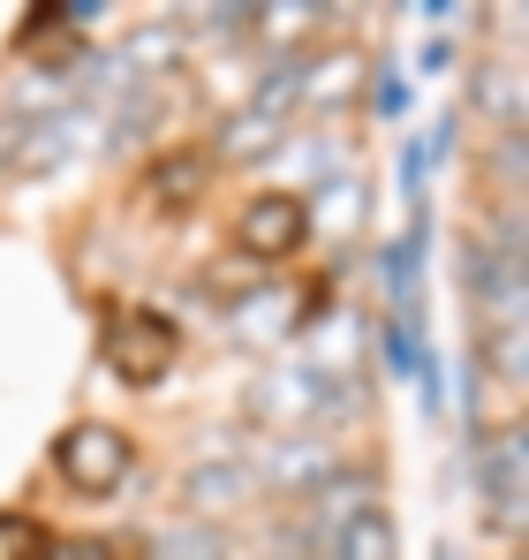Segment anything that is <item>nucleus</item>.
Masks as SVG:
<instances>
[{
  "instance_id": "nucleus-1",
  "label": "nucleus",
  "mask_w": 529,
  "mask_h": 560,
  "mask_svg": "<svg viewBox=\"0 0 529 560\" xmlns=\"http://www.w3.org/2000/svg\"><path fill=\"white\" fill-rule=\"evenodd\" d=\"M355 401H363V378H341V372H318L310 357H272L258 378H250V394H243V417L272 432V440H287V432H326V424H341Z\"/></svg>"
},
{
  "instance_id": "nucleus-2",
  "label": "nucleus",
  "mask_w": 529,
  "mask_h": 560,
  "mask_svg": "<svg viewBox=\"0 0 529 560\" xmlns=\"http://www.w3.org/2000/svg\"><path fill=\"white\" fill-rule=\"evenodd\" d=\"M129 469H137V440L121 424H106V417H77L54 440V477L69 492H84V500H114L129 485Z\"/></svg>"
},
{
  "instance_id": "nucleus-3",
  "label": "nucleus",
  "mask_w": 529,
  "mask_h": 560,
  "mask_svg": "<svg viewBox=\"0 0 529 560\" xmlns=\"http://www.w3.org/2000/svg\"><path fill=\"white\" fill-rule=\"evenodd\" d=\"M181 357V334L167 311H152V303H129V311H114L106 318V372L121 378V386H137V394H152L160 378L175 372Z\"/></svg>"
},
{
  "instance_id": "nucleus-4",
  "label": "nucleus",
  "mask_w": 529,
  "mask_h": 560,
  "mask_svg": "<svg viewBox=\"0 0 529 560\" xmlns=\"http://www.w3.org/2000/svg\"><path fill=\"white\" fill-rule=\"evenodd\" d=\"M522 469H529V447H522V424L507 417L499 432H477L469 440V485H477V508L492 515V530H522Z\"/></svg>"
},
{
  "instance_id": "nucleus-5",
  "label": "nucleus",
  "mask_w": 529,
  "mask_h": 560,
  "mask_svg": "<svg viewBox=\"0 0 529 560\" xmlns=\"http://www.w3.org/2000/svg\"><path fill=\"white\" fill-rule=\"evenodd\" d=\"M303 243H310V205L287 189H258L235 212V258L243 266H287Z\"/></svg>"
},
{
  "instance_id": "nucleus-6",
  "label": "nucleus",
  "mask_w": 529,
  "mask_h": 560,
  "mask_svg": "<svg viewBox=\"0 0 529 560\" xmlns=\"http://www.w3.org/2000/svg\"><path fill=\"white\" fill-rule=\"evenodd\" d=\"M250 500H258L250 455H227V447H212V455H197V463L181 469V515H189V523H212V530H227V523H235Z\"/></svg>"
},
{
  "instance_id": "nucleus-7",
  "label": "nucleus",
  "mask_w": 529,
  "mask_h": 560,
  "mask_svg": "<svg viewBox=\"0 0 529 560\" xmlns=\"http://www.w3.org/2000/svg\"><path fill=\"white\" fill-rule=\"evenodd\" d=\"M333 469H341V455H333L326 432H287V440H264V455H250V477H258V492H272V500H303Z\"/></svg>"
},
{
  "instance_id": "nucleus-8",
  "label": "nucleus",
  "mask_w": 529,
  "mask_h": 560,
  "mask_svg": "<svg viewBox=\"0 0 529 560\" xmlns=\"http://www.w3.org/2000/svg\"><path fill=\"white\" fill-rule=\"evenodd\" d=\"M212 152L204 144H175V152H152V167H144V189H137V205L144 212H160V220H181V212H197L204 205V189H212Z\"/></svg>"
},
{
  "instance_id": "nucleus-9",
  "label": "nucleus",
  "mask_w": 529,
  "mask_h": 560,
  "mask_svg": "<svg viewBox=\"0 0 529 560\" xmlns=\"http://www.w3.org/2000/svg\"><path fill=\"white\" fill-rule=\"evenodd\" d=\"M363 92V54L355 46H326L295 61V114H341Z\"/></svg>"
},
{
  "instance_id": "nucleus-10",
  "label": "nucleus",
  "mask_w": 529,
  "mask_h": 560,
  "mask_svg": "<svg viewBox=\"0 0 529 560\" xmlns=\"http://www.w3.org/2000/svg\"><path fill=\"white\" fill-rule=\"evenodd\" d=\"M310 318H303V303L287 295V288H272V280H258L250 295H235L227 303V334L243 341V349H280L287 334H303Z\"/></svg>"
},
{
  "instance_id": "nucleus-11",
  "label": "nucleus",
  "mask_w": 529,
  "mask_h": 560,
  "mask_svg": "<svg viewBox=\"0 0 529 560\" xmlns=\"http://www.w3.org/2000/svg\"><path fill=\"white\" fill-rule=\"evenodd\" d=\"M287 129H295L287 114H272V106H250V98H243V106L220 121V137H212L204 152H212V167H258V160L280 152V137H287Z\"/></svg>"
},
{
  "instance_id": "nucleus-12",
  "label": "nucleus",
  "mask_w": 529,
  "mask_h": 560,
  "mask_svg": "<svg viewBox=\"0 0 529 560\" xmlns=\"http://www.w3.org/2000/svg\"><path fill=\"white\" fill-rule=\"evenodd\" d=\"M272 160L287 167V183H280L287 197H310V189H326L333 175H349V144L333 129H287Z\"/></svg>"
},
{
  "instance_id": "nucleus-13",
  "label": "nucleus",
  "mask_w": 529,
  "mask_h": 560,
  "mask_svg": "<svg viewBox=\"0 0 529 560\" xmlns=\"http://www.w3.org/2000/svg\"><path fill=\"white\" fill-rule=\"evenodd\" d=\"M144 560H235V546H227V530L175 515V523H160V530L144 538Z\"/></svg>"
},
{
  "instance_id": "nucleus-14",
  "label": "nucleus",
  "mask_w": 529,
  "mask_h": 560,
  "mask_svg": "<svg viewBox=\"0 0 529 560\" xmlns=\"http://www.w3.org/2000/svg\"><path fill=\"white\" fill-rule=\"evenodd\" d=\"M326 560H401V553H393V523H386V508L349 515V523L326 538Z\"/></svg>"
},
{
  "instance_id": "nucleus-15",
  "label": "nucleus",
  "mask_w": 529,
  "mask_h": 560,
  "mask_svg": "<svg viewBox=\"0 0 529 560\" xmlns=\"http://www.w3.org/2000/svg\"><path fill=\"white\" fill-rule=\"evenodd\" d=\"M303 205H310V235H318V228L349 235V228H363V212H371V189L355 183V175H333L326 189H310Z\"/></svg>"
},
{
  "instance_id": "nucleus-16",
  "label": "nucleus",
  "mask_w": 529,
  "mask_h": 560,
  "mask_svg": "<svg viewBox=\"0 0 529 560\" xmlns=\"http://www.w3.org/2000/svg\"><path fill=\"white\" fill-rule=\"evenodd\" d=\"M46 546H54V530H46L38 515L0 508V560H46Z\"/></svg>"
},
{
  "instance_id": "nucleus-17",
  "label": "nucleus",
  "mask_w": 529,
  "mask_h": 560,
  "mask_svg": "<svg viewBox=\"0 0 529 560\" xmlns=\"http://www.w3.org/2000/svg\"><path fill=\"white\" fill-rule=\"evenodd\" d=\"M46 560H129V546H121V538L84 530V538H54V546H46Z\"/></svg>"
},
{
  "instance_id": "nucleus-18",
  "label": "nucleus",
  "mask_w": 529,
  "mask_h": 560,
  "mask_svg": "<svg viewBox=\"0 0 529 560\" xmlns=\"http://www.w3.org/2000/svg\"><path fill=\"white\" fill-rule=\"evenodd\" d=\"M492 167H499L507 183H522V129H507V137H499V160H492Z\"/></svg>"
},
{
  "instance_id": "nucleus-19",
  "label": "nucleus",
  "mask_w": 529,
  "mask_h": 560,
  "mask_svg": "<svg viewBox=\"0 0 529 560\" xmlns=\"http://www.w3.org/2000/svg\"><path fill=\"white\" fill-rule=\"evenodd\" d=\"M432 560H461V546H439V553H432Z\"/></svg>"
}]
</instances>
